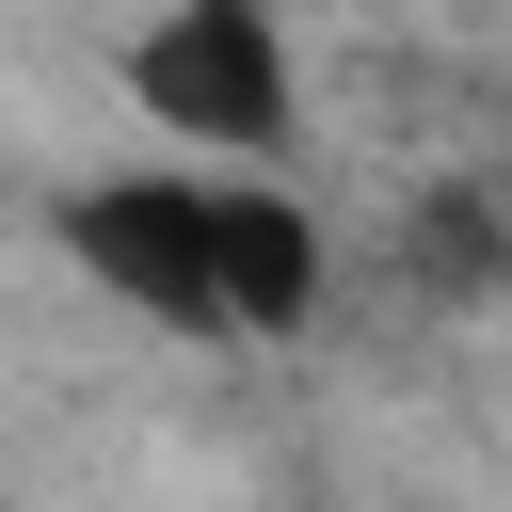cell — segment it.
Returning a JSON list of instances; mask_svg holds the SVG:
<instances>
[{
	"label": "cell",
	"instance_id": "obj_1",
	"mask_svg": "<svg viewBox=\"0 0 512 512\" xmlns=\"http://www.w3.org/2000/svg\"><path fill=\"white\" fill-rule=\"evenodd\" d=\"M112 96L160 160H256V176H304V128H320L288 0H144L112 48Z\"/></svg>",
	"mask_w": 512,
	"mask_h": 512
},
{
	"label": "cell",
	"instance_id": "obj_2",
	"mask_svg": "<svg viewBox=\"0 0 512 512\" xmlns=\"http://www.w3.org/2000/svg\"><path fill=\"white\" fill-rule=\"evenodd\" d=\"M48 240H64V272H80L96 304H128L144 336H192V352H224L208 160H160V144H128V160H96V176H64V192H48Z\"/></svg>",
	"mask_w": 512,
	"mask_h": 512
},
{
	"label": "cell",
	"instance_id": "obj_3",
	"mask_svg": "<svg viewBox=\"0 0 512 512\" xmlns=\"http://www.w3.org/2000/svg\"><path fill=\"white\" fill-rule=\"evenodd\" d=\"M208 240H224V352H288V336H320V304H336V224H320L304 176L208 160Z\"/></svg>",
	"mask_w": 512,
	"mask_h": 512
},
{
	"label": "cell",
	"instance_id": "obj_4",
	"mask_svg": "<svg viewBox=\"0 0 512 512\" xmlns=\"http://www.w3.org/2000/svg\"><path fill=\"white\" fill-rule=\"evenodd\" d=\"M416 256H432V288H496V272H512V224H496L480 192H432V208H416Z\"/></svg>",
	"mask_w": 512,
	"mask_h": 512
},
{
	"label": "cell",
	"instance_id": "obj_5",
	"mask_svg": "<svg viewBox=\"0 0 512 512\" xmlns=\"http://www.w3.org/2000/svg\"><path fill=\"white\" fill-rule=\"evenodd\" d=\"M304 512H368V496H304Z\"/></svg>",
	"mask_w": 512,
	"mask_h": 512
}]
</instances>
